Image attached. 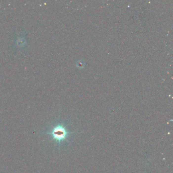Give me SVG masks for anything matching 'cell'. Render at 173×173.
Wrapping results in <instances>:
<instances>
[{
  "label": "cell",
  "instance_id": "1",
  "mask_svg": "<svg viewBox=\"0 0 173 173\" xmlns=\"http://www.w3.org/2000/svg\"><path fill=\"white\" fill-rule=\"evenodd\" d=\"M47 133L50 134L52 138L60 144L62 141L66 139L68 134H71L72 132L67 131L64 125L58 124L54 127L50 132H48Z\"/></svg>",
  "mask_w": 173,
  "mask_h": 173
}]
</instances>
